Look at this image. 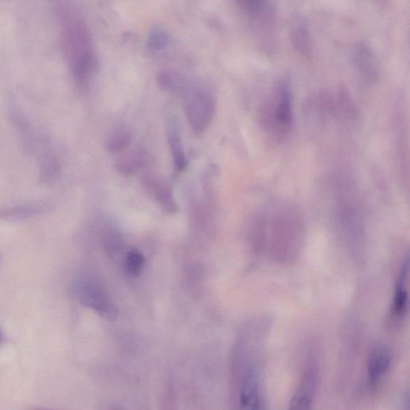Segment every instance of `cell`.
I'll list each match as a JSON object with an SVG mask.
<instances>
[{
	"label": "cell",
	"instance_id": "1",
	"mask_svg": "<svg viewBox=\"0 0 410 410\" xmlns=\"http://www.w3.org/2000/svg\"><path fill=\"white\" fill-rule=\"evenodd\" d=\"M64 40L75 78L85 87L95 73L97 57L90 32L76 14H69L65 20Z\"/></svg>",
	"mask_w": 410,
	"mask_h": 410
},
{
	"label": "cell",
	"instance_id": "2",
	"mask_svg": "<svg viewBox=\"0 0 410 410\" xmlns=\"http://www.w3.org/2000/svg\"><path fill=\"white\" fill-rule=\"evenodd\" d=\"M185 111L188 125L197 135H201L211 125L215 112L213 93L204 87H194L187 91Z\"/></svg>",
	"mask_w": 410,
	"mask_h": 410
},
{
	"label": "cell",
	"instance_id": "3",
	"mask_svg": "<svg viewBox=\"0 0 410 410\" xmlns=\"http://www.w3.org/2000/svg\"><path fill=\"white\" fill-rule=\"evenodd\" d=\"M274 99L265 110L264 124L282 137L292 130L293 124L292 92L287 82L279 85Z\"/></svg>",
	"mask_w": 410,
	"mask_h": 410
},
{
	"label": "cell",
	"instance_id": "4",
	"mask_svg": "<svg viewBox=\"0 0 410 410\" xmlns=\"http://www.w3.org/2000/svg\"><path fill=\"white\" fill-rule=\"evenodd\" d=\"M76 296L80 303L90 308L105 319L115 320L118 309L102 290L90 282H80L76 286Z\"/></svg>",
	"mask_w": 410,
	"mask_h": 410
},
{
	"label": "cell",
	"instance_id": "5",
	"mask_svg": "<svg viewBox=\"0 0 410 410\" xmlns=\"http://www.w3.org/2000/svg\"><path fill=\"white\" fill-rule=\"evenodd\" d=\"M408 280H409V260L402 264L400 274L398 275L397 280L395 297L390 312L389 313V323L390 327H397L402 323L408 311L409 304V292H408Z\"/></svg>",
	"mask_w": 410,
	"mask_h": 410
},
{
	"label": "cell",
	"instance_id": "6",
	"mask_svg": "<svg viewBox=\"0 0 410 410\" xmlns=\"http://www.w3.org/2000/svg\"><path fill=\"white\" fill-rule=\"evenodd\" d=\"M318 386V374L315 368H310L304 375L290 402V409H304L311 404Z\"/></svg>",
	"mask_w": 410,
	"mask_h": 410
},
{
	"label": "cell",
	"instance_id": "7",
	"mask_svg": "<svg viewBox=\"0 0 410 410\" xmlns=\"http://www.w3.org/2000/svg\"><path fill=\"white\" fill-rule=\"evenodd\" d=\"M166 129H167L166 132H167V139L175 169L179 173H182L187 169L188 160L184 148H183L178 126H177L175 120L171 118H169Z\"/></svg>",
	"mask_w": 410,
	"mask_h": 410
},
{
	"label": "cell",
	"instance_id": "8",
	"mask_svg": "<svg viewBox=\"0 0 410 410\" xmlns=\"http://www.w3.org/2000/svg\"><path fill=\"white\" fill-rule=\"evenodd\" d=\"M353 62L365 80L374 81L378 77V66L374 55L369 48L358 44L353 52Z\"/></svg>",
	"mask_w": 410,
	"mask_h": 410
},
{
	"label": "cell",
	"instance_id": "9",
	"mask_svg": "<svg viewBox=\"0 0 410 410\" xmlns=\"http://www.w3.org/2000/svg\"><path fill=\"white\" fill-rule=\"evenodd\" d=\"M391 364L390 348L379 346L371 352L368 363L369 378L371 381L376 382L385 375Z\"/></svg>",
	"mask_w": 410,
	"mask_h": 410
},
{
	"label": "cell",
	"instance_id": "10",
	"mask_svg": "<svg viewBox=\"0 0 410 410\" xmlns=\"http://www.w3.org/2000/svg\"><path fill=\"white\" fill-rule=\"evenodd\" d=\"M147 184L148 190L165 212L174 214L178 211V205L168 185L156 179L148 180Z\"/></svg>",
	"mask_w": 410,
	"mask_h": 410
},
{
	"label": "cell",
	"instance_id": "11",
	"mask_svg": "<svg viewBox=\"0 0 410 410\" xmlns=\"http://www.w3.org/2000/svg\"><path fill=\"white\" fill-rule=\"evenodd\" d=\"M145 160V154L142 151H132L126 154L116 162L115 169L121 174L130 176L142 167Z\"/></svg>",
	"mask_w": 410,
	"mask_h": 410
},
{
	"label": "cell",
	"instance_id": "12",
	"mask_svg": "<svg viewBox=\"0 0 410 410\" xmlns=\"http://www.w3.org/2000/svg\"><path fill=\"white\" fill-rule=\"evenodd\" d=\"M158 85L164 92L181 93L184 92L185 85L181 77L171 71H164L158 76Z\"/></svg>",
	"mask_w": 410,
	"mask_h": 410
},
{
	"label": "cell",
	"instance_id": "13",
	"mask_svg": "<svg viewBox=\"0 0 410 410\" xmlns=\"http://www.w3.org/2000/svg\"><path fill=\"white\" fill-rule=\"evenodd\" d=\"M132 141V133L129 129H120L111 135L106 143L108 151L113 153L124 151Z\"/></svg>",
	"mask_w": 410,
	"mask_h": 410
},
{
	"label": "cell",
	"instance_id": "14",
	"mask_svg": "<svg viewBox=\"0 0 410 410\" xmlns=\"http://www.w3.org/2000/svg\"><path fill=\"white\" fill-rule=\"evenodd\" d=\"M292 41L293 46L298 52L304 57H308L312 52L311 40L307 29L304 27H295L292 31Z\"/></svg>",
	"mask_w": 410,
	"mask_h": 410
},
{
	"label": "cell",
	"instance_id": "15",
	"mask_svg": "<svg viewBox=\"0 0 410 410\" xmlns=\"http://www.w3.org/2000/svg\"><path fill=\"white\" fill-rule=\"evenodd\" d=\"M145 265V257L143 254L137 250H132L127 253L125 257V269L130 276H137L141 273Z\"/></svg>",
	"mask_w": 410,
	"mask_h": 410
},
{
	"label": "cell",
	"instance_id": "16",
	"mask_svg": "<svg viewBox=\"0 0 410 410\" xmlns=\"http://www.w3.org/2000/svg\"><path fill=\"white\" fill-rule=\"evenodd\" d=\"M238 5L246 13L257 14L264 7V0H236Z\"/></svg>",
	"mask_w": 410,
	"mask_h": 410
},
{
	"label": "cell",
	"instance_id": "17",
	"mask_svg": "<svg viewBox=\"0 0 410 410\" xmlns=\"http://www.w3.org/2000/svg\"><path fill=\"white\" fill-rule=\"evenodd\" d=\"M166 40L164 35L162 31H156L151 37V44L152 47H155L156 48H159L160 47H163L164 44V41Z\"/></svg>",
	"mask_w": 410,
	"mask_h": 410
}]
</instances>
